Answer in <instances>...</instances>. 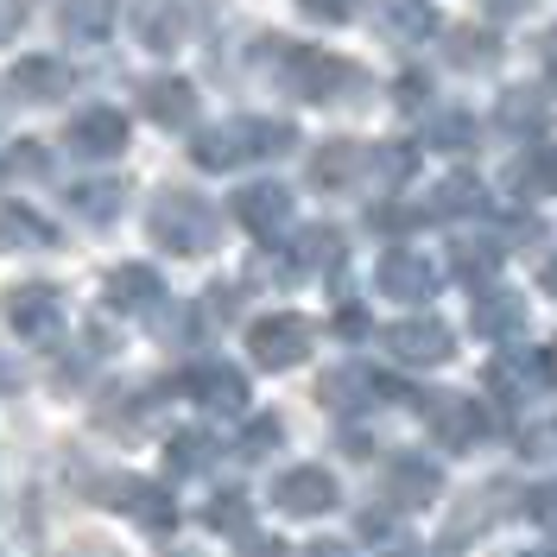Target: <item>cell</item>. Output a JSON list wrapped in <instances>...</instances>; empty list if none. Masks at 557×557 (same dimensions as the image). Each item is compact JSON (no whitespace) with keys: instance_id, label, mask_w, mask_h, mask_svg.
<instances>
[{"instance_id":"6da1fadb","label":"cell","mask_w":557,"mask_h":557,"mask_svg":"<svg viewBox=\"0 0 557 557\" xmlns=\"http://www.w3.org/2000/svg\"><path fill=\"white\" fill-rule=\"evenodd\" d=\"M146 235L165 253H209L222 235V215L197 197V190H159L146 209Z\"/></svg>"},{"instance_id":"7a4b0ae2","label":"cell","mask_w":557,"mask_h":557,"mask_svg":"<svg viewBox=\"0 0 557 557\" xmlns=\"http://www.w3.org/2000/svg\"><path fill=\"white\" fill-rule=\"evenodd\" d=\"M278 83L298 96V102H336L343 89H361V70L330 58V51H311V45H292L278 51Z\"/></svg>"},{"instance_id":"3957f363","label":"cell","mask_w":557,"mask_h":557,"mask_svg":"<svg viewBox=\"0 0 557 557\" xmlns=\"http://www.w3.org/2000/svg\"><path fill=\"white\" fill-rule=\"evenodd\" d=\"M311 317L298 311H273V317H253L247 323V355H253V368H267V374H285V368H298L305 355H311Z\"/></svg>"},{"instance_id":"277c9868","label":"cell","mask_w":557,"mask_h":557,"mask_svg":"<svg viewBox=\"0 0 557 557\" xmlns=\"http://www.w3.org/2000/svg\"><path fill=\"white\" fill-rule=\"evenodd\" d=\"M89 500H102V507H114V513H127V520L146 525V532H172L177 525V500L159 482H146V475H102Z\"/></svg>"},{"instance_id":"5b68a950","label":"cell","mask_w":557,"mask_h":557,"mask_svg":"<svg viewBox=\"0 0 557 557\" xmlns=\"http://www.w3.org/2000/svg\"><path fill=\"white\" fill-rule=\"evenodd\" d=\"M418 412H424L431 437H437L444 450H475L487 437V412L469 393H431V399H418Z\"/></svg>"},{"instance_id":"8992f818","label":"cell","mask_w":557,"mask_h":557,"mask_svg":"<svg viewBox=\"0 0 557 557\" xmlns=\"http://www.w3.org/2000/svg\"><path fill=\"white\" fill-rule=\"evenodd\" d=\"M7 323H13L20 343H58V330H64V298H58L51 285H13V292H7Z\"/></svg>"},{"instance_id":"52a82bcc","label":"cell","mask_w":557,"mask_h":557,"mask_svg":"<svg viewBox=\"0 0 557 557\" xmlns=\"http://www.w3.org/2000/svg\"><path fill=\"white\" fill-rule=\"evenodd\" d=\"M374 285L399 305H431L437 298V267L418 253V247H386L381 267H374Z\"/></svg>"},{"instance_id":"ba28073f","label":"cell","mask_w":557,"mask_h":557,"mask_svg":"<svg viewBox=\"0 0 557 557\" xmlns=\"http://www.w3.org/2000/svg\"><path fill=\"white\" fill-rule=\"evenodd\" d=\"M386 348L406 368H444L456 355V336H450V323H437V317H406V323L386 330Z\"/></svg>"},{"instance_id":"9c48e42d","label":"cell","mask_w":557,"mask_h":557,"mask_svg":"<svg viewBox=\"0 0 557 557\" xmlns=\"http://www.w3.org/2000/svg\"><path fill=\"white\" fill-rule=\"evenodd\" d=\"M273 507H278V513H292V520H317V513H330V507H336V475H330V469H317V462L285 469V475L273 482Z\"/></svg>"},{"instance_id":"30bf717a","label":"cell","mask_w":557,"mask_h":557,"mask_svg":"<svg viewBox=\"0 0 557 557\" xmlns=\"http://www.w3.org/2000/svg\"><path fill=\"white\" fill-rule=\"evenodd\" d=\"M64 139H70L76 159H121V152H127V114L108 108V102H96V108H83V114L70 121Z\"/></svg>"},{"instance_id":"8fae6325","label":"cell","mask_w":557,"mask_h":557,"mask_svg":"<svg viewBox=\"0 0 557 557\" xmlns=\"http://www.w3.org/2000/svg\"><path fill=\"white\" fill-rule=\"evenodd\" d=\"M235 222H242L253 242H273V235H285V222H292V190H285V184H273V177H260V184L235 190Z\"/></svg>"},{"instance_id":"7c38bea8","label":"cell","mask_w":557,"mask_h":557,"mask_svg":"<svg viewBox=\"0 0 557 557\" xmlns=\"http://www.w3.org/2000/svg\"><path fill=\"white\" fill-rule=\"evenodd\" d=\"M102 298L114 311H159L165 305V278H159V267H146V260H121V267H108Z\"/></svg>"},{"instance_id":"4fadbf2b","label":"cell","mask_w":557,"mask_h":557,"mask_svg":"<svg viewBox=\"0 0 557 557\" xmlns=\"http://www.w3.org/2000/svg\"><path fill=\"white\" fill-rule=\"evenodd\" d=\"M469 323L487 343H513V336H525V298L507 292V285H482L475 305H469Z\"/></svg>"},{"instance_id":"5bb4252c","label":"cell","mask_w":557,"mask_h":557,"mask_svg":"<svg viewBox=\"0 0 557 557\" xmlns=\"http://www.w3.org/2000/svg\"><path fill=\"white\" fill-rule=\"evenodd\" d=\"M323 406H336V412H355V406H374V399H399V386L381 381L374 368H355V361H343V368H330L323 374Z\"/></svg>"},{"instance_id":"9a60e30c","label":"cell","mask_w":557,"mask_h":557,"mask_svg":"<svg viewBox=\"0 0 557 557\" xmlns=\"http://www.w3.org/2000/svg\"><path fill=\"white\" fill-rule=\"evenodd\" d=\"M190 399L203 406V412H247V374L242 368H228V361H203V368H190Z\"/></svg>"},{"instance_id":"2e32d148","label":"cell","mask_w":557,"mask_h":557,"mask_svg":"<svg viewBox=\"0 0 557 557\" xmlns=\"http://www.w3.org/2000/svg\"><path fill=\"white\" fill-rule=\"evenodd\" d=\"M487 386L500 393V399H532L539 386H552V355H525V348H507L494 368H487Z\"/></svg>"},{"instance_id":"e0dca14e","label":"cell","mask_w":557,"mask_h":557,"mask_svg":"<svg viewBox=\"0 0 557 557\" xmlns=\"http://www.w3.org/2000/svg\"><path fill=\"white\" fill-rule=\"evenodd\" d=\"M7 89H13V102H58L70 96V64L64 58H20V64L7 70Z\"/></svg>"},{"instance_id":"ac0fdd59","label":"cell","mask_w":557,"mask_h":557,"mask_svg":"<svg viewBox=\"0 0 557 557\" xmlns=\"http://www.w3.org/2000/svg\"><path fill=\"white\" fill-rule=\"evenodd\" d=\"M437 494H444V469H437V462H424V456L386 462V500H393V507H431Z\"/></svg>"},{"instance_id":"d6986e66","label":"cell","mask_w":557,"mask_h":557,"mask_svg":"<svg viewBox=\"0 0 557 557\" xmlns=\"http://www.w3.org/2000/svg\"><path fill=\"white\" fill-rule=\"evenodd\" d=\"M139 108H146L152 127H190V121H197V89H190L184 76H152V83L139 89Z\"/></svg>"},{"instance_id":"ffe728a7","label":"cell","mask_w":557,"mask_h":557,"mask_svg":"<svg viewBox=\"0 0 557 557\" xmlns=\"http://www.w3.org/2000/svg\"><path fill=\"white\" fill-rule=\"evenodd\" d=\"M134 38L146 51H177L184 45V0H134Z\"/></svg>"},{"instance_id":"44dd1931","label":"cell","mask_w":557,"mask_h":557,"mask_svg":"<svg viewBox=\"0 0 557 557\" xmlns=\"http://www.w3.org/2000/svg\"><path fill=\"white\" fill-rule=\"evenodd\" d=\"M64 203L89 222V228H108L114 215H121V203H127V184L121 177H76L64 190Z\"/></svg>"},{"instance_id":"7402d4cb","label":"cell","mask_w":557,"mask_h":557,"mask_svg":"<svg viewBox=\"0 0 557 557\" xmlns=\"http://www.w3.org/2000/svg\"><path fill=\"white\" fill-rule=\"evenodd\" d=\"M361 165H368V152H361L355 139H330V146L311 152V184L317 190H355Z\"/></svg>"},{"instance_id":"603a6c76","label":"cell","mask_w":557,"mask_h":557,"mask_svg":"<svg viewBox=\"0 0 557 557\" xmlns=\"http://www.w3.org/2000/svg\"><path fill=\"white\" fill-rule=\"evenodd\" d=\"M58 20H64V38H76V45H102V38L114 33V20H121V0H64Z\"/></svg>"},{"instance_id":"cb8c5ba5","label":"cell","mask_w":557,"mask_h":557,"mask_svg":"<svg viewBox=\"0 0 557 557\" xmlns=\"http://www.w3.org/2000/svg\"><path fill=\"white\" fill-rule=\"evenodd\" d=\"M374 20H381V33L399 38V45L437 33V7H431V0H381V7H374Z\"/></svg>"},{"instance_id":"d4e9b609","label":"cell","mask_w":557,"mask_h":557,"mask_svg":"<svg viewBox=\"0 0 557 557\" xmlns=\"http://www.w3.org/2000/svg\"><path fill=\"white\" fill-rule=\"evenodd\" d=\"M190 159L203 165V172H235L247 159L242 146V121H222V127H203V134L190 139Z\"/></svg>"},{"instance_id":"484cf974","label":"cell","mask_w":557,"mask_h":557,"mask_svg":"<svg viewBox=\"0 0 557 557\" xmlns=\"http://www.w3.org/2000/svg\"><path fill=\"white\" fill-rule=\"evenodd\" d=\"M336 260H343V235H336V228H305V235L292 242L285 273H330Z\"/></svg>"},{"instance_id":"4316f807","label":"cell","mask_w":557,"mask_h":557,"mask_svg":"<svg viewBox=\"0 0 557 557\" xmlns=\"http://www.w3.org/2000/svg\"><path fill=\"white\" fill-rule=\"evenodd\" d=\"M51 222L26 203H0V247H51Z\"/></svg>"},{"instance_id":"83f0119b","label":"cell","mask_w":557,"mask_h":557,"mask_svg":"<svg viewBox=\"0 0 557 557\" xmlns=\"http://www.w3.org/2000/svg\"><path fill=\"white\" fill-rule=\"evenodd\" d=\"M209 462H215V437L209 431H172L165 437V469L172 475H203Z\"/></svg>"},{"instance_id":"f1b7e54d","label":"cell","mask_w":557,"mask_h":557,"mask_svg":"<svg viewBox=\"0 0 557 557\" xmlns=\"http://www.w3.org/2000/svg\"><path fill=\"white\" fill-rule=\"evenodd\" d=\"M444 58H450L456 70H487L494 58H500V38L475 33V26H456V33L444 38Z\"/></svg>"},{"instance_id":"f546056e","label":"cell","mask_w":557,"mask_h":557,"mask_svg":"<svg viewBox=\"0 0 557 557\" xmlns=\"http://www.w3.org/2000/svg\"><path fill=\"white\" fill-rule=\"evenodd\" d=\"M450 267L469 285H487V278L500 273V242H487V235H469V242H456L450 247Z\"/></svg>"},{"instance_id":"4dcf8cb0","label":"cell","mask_w":557,"mask_h":557,"mask_svg":"<svg viewBox=\"0 0 557 557\" xmlns=\"http://www.w3.org/2000/svg\"><path fill=\"white\" fill-rule=\"evenodd\" d=\"M424 146L462 152V146H475V121H469L462 108H437V114H424Z\"/></svg>"},{"instance_id":"1f68e13d","label":"cell","mask_w":557,"mask_h":557,"mask_svg":"<svg viewBox=\"0 0 557 557\" xmlns=\"http://www.w3.org/2000/svg\"><path fill=\"white\" fill-rule=\"evenodd\" d=\"M242 146L247 159H285L298 134H292V121H242Z\"/></svg>"},{"instance_id":"d6a6232c","label":"cell","mask_w":557,"mask_h":557,"mask_svg":"<svg viewBox=\"0 0 557 557\" xmlns=\"http://www.w3.org/2000/svg\"><path fill=\"white\" fill-rule=\"evenodd\" d=\"M368 172H374V190H399L418 172V146H381V152H368Z\"/></svg>"},{"instance_id":"836d02e7","label":"cell","mask_w":557,"mask_h":557,"mask_svg":"<svg viewBox=\"0 0 557 557\" xmlns=\"http://www.w3.org/2000/svg\"><path fill=\"white\" fill-rule=\"evenodd\" d=\"M513 184H520V197H545V190H557V146H539L532 159H520V165H513Z\"/></svg>"},{"instance_id":"e575fe53","label":"cell","mask_w":557,"mask_h":557,"mask_svg":"<svg viewBox=\"0 0 557 557\" xmlns=\"http://www.w3.org/2000/svg\"><path fill=\"white\" fill-rule=\"evenodd\" d=\"M500 127H507V134H539V127H545V102H539L532 89H507V96H500Z\"/></svg>"},{"instance_id":"d590c367","label":"cell","mask_w":557,"mask_h":557,"mask_svg":"<svg viewBox=\"0 0 557 557\" xmlns=\"http://www.w3.org/2000/svg\"><path fill=\"white\" fill-rule=\"evenodd\" d=\"M469 209H482V184L469 172H456L437 184V197H431V215H469Z\"/></svg>"},{"instance_id":"8d00e7d4","label":"cell","mask_w":557,"mask_h":557,"mask_svg":"<svg viewBox=\"0 0 557 557\" xmlns=\"http://www.w3.org/2000/svg\"><path fill=\"white\" fill-rule=\"evenodd\" d=\"M247 513H253V507H247V494H242V487H222V494L209 500V513H203V520L215 525V532H242Z\"/></svg>"},{"instance_id":"74e56055","label":"cell","mask_w":557,"mask_h":557,"mask_svg":"<svg viewBox=\"0 0 557 557\" xmlns=\"http://www.w3.org/2000/svg\"><path fill=\"white\" fill-rule=\"evenodd\" d=\"M361 539H374L381 552H406V545H412V539H406V525L393 520L386 507H368V513H361Z\"/></svg>"},{"instance_id":"f35d334b","label":"cell","mask_w":557,"mask_h":557,"mask_svg":"<svg viewBox=\"0 0 557 557\" xmlns=\"http://www.w3.org/2000/svg\"><path fill=\"white\" fill-rule=\"evenodd\" d=\"M267 450H278V418H253L242 437V456H267Z\"/></svg>"},{"instance_id":"ab89813d","label":"cell","mask_w":557,"mask_h":557,"mask_svg":"<svg viewBox=\"0 0 557 557\" xmlns=\"http://www.w3.org/2000/svg\"><path fill=\"white\" fill-rule=\"evenodd\" d=\"M525 513H532V520L545 525V532H557V482L532 487V494H525Z\"/></svg>"},{"instance_id":"60d3db41","label":"cell","mask_w":557,"mask_h":557,"mask_svg":"<svg viewBox=\"0 0 557 557\" xmlns=\"http://www.w3.org/2000/svg\"><path fill=\"white\" fill-rule=\"evenodd\" d=\"M298 13L305 20H323V26H343L348 13H355V0H298Z\"/></svg>"},{"instance_id":"b9f144b4","label":"cell","mask_w":557,"mask_h":557,"mask_svg":"<svg viewBox=\"0 0 557 557\" xmlns=\"http://www.w3.org/2000/svg\"><path fill=\"white\" fill-rule=\"evenodd\" d=\"M424 89H431L424 76H399V83H393V102L399 108H424Z\"/></svg>"},{"instance_id":"7bdbcfd3","label":"cell","mask_w":557,"mask_h":557,"mask_svg":"<svg viewBox=\"0 0 557 557\" xmlns=\"http://www.w3.org/2000/svg\"><path fill=\"white\" fill-rule=\"evenodd\" d=\"M336 330H343V336H368V311H361V305H343V311H336Z\"/></svg>"},{"instance_id":"ee69618b","label":"cell","mask_w":557,"mask_h":557,"mask_svg":"<svg viewBox=\"0 0 557 557\" xmlns=\"http://www.w3.org/2000/svg\"><path fill=\"white\" fill-rule=\"evenodd\" d=\"M20 20H26V7H20V0H0V45L20 33Z\"/></svg>"},{"instance_id":"f6af8a7d","label":"cell","mask_w":557,"mask_h":557,"mask_svg":"<svg viewBox=\"0 0 557 557\" xmlns=\"http://www.w3.org/2000/svg\"><path fill=\"white\" fill-rule=\"evenodd\" d=\"M242 557H285V545H278V539H247Z\"/></svg>"},{"instance_id":"bcb514c9","label":"cell","mask_w":557,"mask_h":557,"mask_svg":"<svg viewBox=\"0 0 557 557\" xmlns=\"http://www.w3.org/2000/svg\"><path fill=\"white\" fill-rule=\"evenodd\" d=\"M305 557H355V545H343V539H317Z\"/></svg>"},{"instance_id":"7dc6e473","label":"cell","mask_w":557,"mask_h":557,"mask_svg":"<svg viewBox=\"0 0 557 557\" xmlns=\"http://www.w3.org/2000/svg\"><path fill=\"white\" fill-rule=\"evenodd\" d=\"M487 13H494V20H513V13H525V7H532V0H482Z\"/></svg>"},{"instance_id":"c3c4849f","label":"cell","mask_w":557,"mask_h":557,"mask_svg":"<svg viewBox=\"0 0 557 557\" xmlns=\"http://www.w3.org/2000/svg\"><path fill=\"white\" fill-rule=\"evenodd\" d=\"M539 58H545V70H552V76H557V26H552V33H545V38H539Z\"/></svg>"},{"instance_id":"681fc988","label":"cell","mask_w":557,"mask_h":557,"mask_svg":"<svg viewBox=\"0 0 557 557\" xmlns=\"http://www.w3.org/2000/svg\"><path fill=\"white\" fill-rule=\"evenodd\" d=\"M64 557H114V552H96V545H89V539H76V545H70Z\"/></svg>"},{"instance_id":"f907efd6","label":"cell","mask_w":557,"mask_h":557,"mask_svg":"<svg viewBox=\"0 0 557 557\" xmlns=\"http://www.w3.org/2000/svg\"><path fill=\"white\" fill-rule=\"evenodd\" d=\"M545 292H557V260H552V267H545Z\"/></svg>"},{"instance_id":"816d5d0a","label":"cell","mask_w":557,"mask_h":557,"mask_svg":"<svg viewBox=\"0 0 557 557\" xmlns=\"http://www.w3.org/2000/svg\"><path fill=\"white\" fill-rule=\"evenodd\" d=\"M525 557H557V545H539V552H525Z\"/></svg>"},{"instance_id":"f5cc1de1","label":"cell","mask_w":557,"mask_h":557,"mask_svg":"<svg viewBox=\"0 0 557 557\" xmlns=\"http://www.w3.org/2000/svg\"><path fill=\"white\" fill-rule=\"evenodd\" d=\"M0 177H7V152H0Z\"/></svg>"}]
</instances>
